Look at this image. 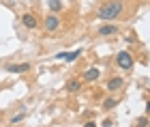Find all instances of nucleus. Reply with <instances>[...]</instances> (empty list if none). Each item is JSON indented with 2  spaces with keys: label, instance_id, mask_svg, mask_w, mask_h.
<instances>
[{
  "label": "nucleus",
  "instance_id": "2eb2a0df",
  "mask_svg": "<svg viewBox=\"0 0 150 127\" xmlns=\"http://www.w3.org/2000/svg\"><path fill=\"white\" fill-rule=\"evenodd\" d=\"M148 123H150V121H148Z\"/></svg>",
  "mask_w": 150,
  "mask_h": 127
},
{
  "label": "nucleus",
  "instance_id": "f03ea898",
  "mask_svg": "<svg viewBox=\"0 0 150 127\" xmlns=\"http://www.w3.org/2000/svg\"><path fill=\"white\" fill-rule=\"evenodd\" d=\"M133 56L129 54V52H120L118 56H116V65L120 67L122 71H129V69H133Z\"/></svg>",
  "mask_w": 150,
  "mask_h": 127
},
{
  "label": "nucleus",
  "instance_id": "9b49d317",
  "mask_svg": "<svg viewBox=\"0 0 150 127\" xmlns=\"http://www.w3.org/2000/svg\"><path fill=\"white\" fill-rule=\"evenodd\" d=\"M47 4H50V9H52L54 13L62 9V2H60V0H47Z\"/></svg>",
  "mask_w": 150,
  "mask_h": 127
},
{
  "label": "nucleus",
  "instance_id": "7ed1b4c3",
  "mask_svg": "<svg viewBox=\"0 0 150 127\" xmlns=\"http://www.w3.org/2000/svg\"><path fill=\"white\" fill-rule=\"evenodd\" d=\"M58 24H60L58 15H47L45 17V30L47 32H56L58 30Z\"/></svg>",
  "mask_w": 150,
  "mask_h": 127
},
{
  "label": "nucleus",
  "instance_id": "f8f14e48",
  "mask_svg": "<svg viewBox=\"0 0 150 127\" xmlns=\"http://www.w3.org/2000/svg\"><path fill=\"white\" fill-rule=\"evenodd\" d=\"M81 54V50H75V52H67V56H64V61H69V63H73L75 58H77Z\"/></svg>",
  "mask_w": 150,
  "mask_h": 127
},
{
  "label": "nucleus",
  "instance_id": "f257e3e1",
  "mask_svg": "<svg viewBox=\"0 0 150 127\" xmlns=\"http://www.w3.org/2000/svg\"><path fill=\"white\" fill-rule=\"evenodd\" d=\"M122 2H118V0H112V2H107V4H103L99 9V17L101 19H105V22H110V19H116L122 13Z\"/></svg>",
  "mask_w": 150,
  "mask_h": 127
},
{
  "label": "nucleus",
  "instance_id": "9d476101",
  "mask_svg": "<svg viewBox=\"0 0 150 127\" xmlns=\"http://www.w3.org/2000/svg\"><path fill=\"white\" fill-rule=\"evenodd\" d=\"M116 106H118V99H114V97H107L103 101V108L105 110H112V108H116Z\"/></svg>",
  "mask_w": 150,
  "mask_h": 127
},
{
  "label": "nucleus",
  "instance_id": "4468645a",
  "mask_svg": "<svg viewBox=\"0 0 150 127\" xmlns=\"http://www.w3.org/2000/svg\"><path fill=\"white\" fill-rule=\"evenodd\" d=\"M146 110H148V114H150V103H148V106H146Z\"/></svg>",
  "mask_w": 150,
  "mask_h": 127
},
{
  "label": "nucleus",
  "instance_id": "6e6552de",
  "mask_svg": "<svg viewBox=\"0 0 150 127\" xmlns=\"http://www.w3.org/2000/svg\"><path fill=\"white\" fill-rule=\"evenodd\" d=\"M99 76H101V71L97 69V67H92V69H88V71L84 73V78L88 80V82H92V80H97Z\"/></svg>",
  "mask_w": 150,
  "mask_h": 127
},
{
  "label": "nucleus",
  "instance_id": "423d86ee",
  "mask_svg": "<svg viewBox=\"0 0 150 127\" xmlns=\"http://www.w3.org/2000/svg\"><path fill=\"white\" fill-rule=\"evenodd\" d=\"M118 32V28H116L114 24H105L103 28H99V35L101 37H110V35H116Z\"/></svg>",
  "mask_w": 150,
  "mask_h": 127
},
{
  "label": "nucleus",
  "instance_id": "20e7f679",
  "mask_svg": "<svg viewBox=\"0 0 150 127\" xmlns=\"http://www.w3.org/2000/svg\"><path fill=\"white\" fill-rule=\"evenodd\" d=\"M30 69V65L28 63H17V65H6V71H11V73H26Z\"/></svg>",
  "mask_w": 150,
  "mask_h": 127
},
{
  "label": "nucleus",
  "instance_id": "0eeeda50",
  "mask_svg": "<svg viewBox=\"0 0 150 127\" xmlns=\"http://www.w3.org/2000/svg\"><path fill=\"white\" fill-rule=\"evenodd\" d=\"M122 78H112L110 82H107V91H118V88H122Z\"/></svg>",
  "mask_w": 150,
  "mask_h": 127
},
{
  "label": "nucleus",
  "instance_id": "1a4fd4ad",
  "mask_svg": "<svg viewBox=\"0 0 150 127\" xmlns=\"http://www.w3.org/2000/svg\"><path fill=\"white\" fill-rule=\"evenodd\" d=\"M81 88V84L77 82V80H69V82H67V91L69 93H77Z\"/></svg>",
  "mask_w": 150,
  "mask_h": 127
},
{
  "label": "nucleus",
  "instance_id": "ddd939ff",
  "mask_svg": "<svg viewBox=\"0 0 150 127\" xmlns=\"http://www.w3.org/2000/svg\"><path fill=\"white\" fill-rule=\"evenodd\" d=\"M24 118H26V112H22V114H17V116H13V118H11V123H13V125H17V123H22Z\"/></svg>",
  "mask_w": 150,
  "mask_h": 127
},
{
  "label": "nucleus",
  "instance_id": "39448f33",
  "mask_svg": "<svg viewBox=\"0 0 150 127\" xmlns=\"http://www.w3.org/2000/svg\"><path fill=\"white\" fill-rule=\"evenodd\" d=\"M22 24L26 26V28H37V24H39V22H37V17L32 15V13H26V15L22 17Z\"/></svg>",
  "mask_w": 150,
  "mask_h": 127
}]
</instances>
